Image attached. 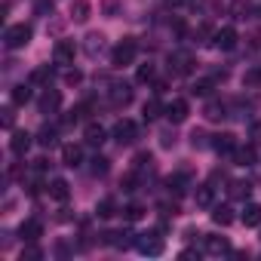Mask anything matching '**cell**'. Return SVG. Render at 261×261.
I'll return each mask as SVG.
<instances>
[{
    "instance_id": "obj_1",
    "label": "cell",
    "mask_w": 261,
    "mask_h": 261,
    "mask_svg": "<svg viewBox=\"0 0 261 261\" xmlns=\"http://www.w3.org/2000/svg\"><path fill=\"white\" fill-rule=\"evenodd\" d=\"M136 56H139V43H136L133 37H123V40L114 46V53H111V65H114V68L133 65V62H136Z\"/></svg>"
},
{
    "instance_id": "obj_2",
    "label": "cell",
    "mask_w": 261,
    "mask_h": 261,
    "mask_svg": "<svg viewBox=\"0 0 261 261\" xmlns=\"http://www.w3.org/2000/svg\"><path fill=\"white\" fill-rule=\"evenodd\" d=\"M31 25H25V22H19V25H10L7 31H4V46L7 49H22V46H28L31 43Z\"/></svg>"
},
{
    "instance_id": "obj_3",
    "label": "cell",
    "mask_w": 261,
    "mask_h": 261,
    "mask_svg": "<svg viewBox=\"0 0 261 261\" xmlns=\"http://www.w3.org/2000/svg\"><path fill=\"white\" fill-rule=\"evenodd\" d=\"M136 249H139L142 255H163L166 243H163V237H160L157 230H148V233H139V237H136Z\"/></svg>"
},
{
    "instance_id": "obj_4",
    "label": "cell",
    "mask_w": 261,
    "mask_h": 261,
    "mask_svg": "<svg viewBox=\"0 0 261 261\" xmlns=\"http://www.w3.org/2000/svg\"><path fill=\"white\" fill-rule=\"evenodd\" d=\"M114 142L117 145H133L136 139H139V126L133 123V120H117V126H114Z\"/></svg>"
},
{
    "instance_id": "obj_5",
    "label": "cell",
    "mask_w": 261,
    "mask_h": 261,
    "mask_svg": "<svg viewBox=\"0 0 261 261\" xmlns=\"http://www.w3.org/2000/svg\"><path fill=\"white\" fill-rule=\"evenodd\" d=\"M74 53H77L74 40H59L53 49V59H56V65H74Z\"/></svg>"
},
{
    "instance_id": "obj_6",
    "label": "cell",
    "mask_w": 261,
    "mask_h": 261,
    "mask_svg": "<svg viewBox=\"0 0 261 261\" xmlns=\"http://www.w3.org/2000/svg\"><path fill=\"white\" fill-rule=\"evenodd\" d=\"M169 68H172L175 74H191V71H194V56L185 53V49H178V53L169 56Z\"/></svg>"
},
{
    "instance_id": "obj_7",
    "label": "cell",
    "mask_w": 261,
    "mask_h": 261,
    "mask_svg": "<svg viewBox=\"0 0 261 261\" xmlns=\"http://www.w3.org/2000/svg\"><path fill=\"white\" fill-rule=\"evenodd\" d=\"M59 105H62V92H59V89H46V92L40 95V101H37L40 114H56Z\"/></svg>"
},
{
    "instance_id": "obj_8",
    "label": "cell",
    "mask_w": 261,
    "mask_h": 261,
    "mask_svg": "<svg viewBox=\"0 0 261 261\" xmlns=\"http://www.w3.org/2000/svg\"><path fill=\"white\" fill-rule=\"evenodd\" d=\"M163 114L169 117V123H185V120H188V101H185V98H172Z\"/></svg>"
},
{
    "instance_id": "obj_9",
    "label": "cell",
    "mask_w": 261,
    "mask_h": 261,
    "mask_svg": "<svg viewBox=\"0 0 261 261\" xmlns=\"http://www.w3.org/2000/svg\"><path fill=\"white\" fill-rule=\"evenodd\" d=\"M212 46L215 49H233L237 46V31L233 28H221V31H215V37H212Z\"/></svg>"
},
{
    "instance_id": "obj_10",
    "label": "cell",
    "mask_w": 261,
    "mask_h": 261,
    "mask_svg": "<svg viewBox=\"0 0 261 261\" xmlns=\"http://www.w3.org/2000/svg\"><path fill=\"white\" fill-rule=\"evenodd\" d=\"M203 249H206L209 255H224V252H230V243H227L224 237L206 233V237H203Z\"/></svg>"
},
{
    "instance_id": "obj_11",
    "label": "cell",
    "mask_w": 261,
    "mask_h": 261,
    "mask_svg": "<svg viewBox=\"0 0 261 261\" xmlns=\"http://www.w3.org/2000/svg\"><path fill=\"white\" fill-rule=\"evenodd\" d=\"M133 101V89H129V83H114L111 86V105L114 108H123Z\"/></svg>"
},
{
    "instance_id": "obj_12",
    "label": "cell",
    "mask_w": 261,
    "mask_h": 261,
    "mask_svg": "<svg viewBox=\"0 0 261 261\" xmlns=\"http://www.w3.org/2000/svg\"><path fill=\"white\" fill-rule=\"evenodd\" d=\"M19 233H22V240H25V243H37V240L43 237V224H40L37 218H28V221L19 227Z\"/></svg>"
},
{
    "instance_id": "obj_13",
    "label": "cell",
    "mask_w": 261,
    "mask_h": 261,
    "mask_svg": "<svg viewBox=\"0 0 261 261\" xmlns=\"http://www.w3.org/2000/svg\"><path fill=\"white\" fill-rule=\"evenodd\" d=\"M31 142H34V136H31V133H22V129H19V133H13V139H10V151L22 157V154L31 148Z\"/></svg>"
},
{
    "instance_id": "obj_14",
    "label": "cell",
    "mask_w": 261,
    "mask_h": 261,
    "mask_svg": "<svg viewBox=\"0 0 261 261\" xmlns=\"http://www.w3.org/2000/svg\"><path fill=\"white\" fill-rule=\"evenodd\" d=\"M224 77H227V74L221 71V74H212V77H206V80H197V83L191 86V92H194V95H209V92L218 86V80H224Z\"/></svg>"
},
{
    "instance_id": "obj_15",
    "label": "cell",
    "mask_w": 261,
    "mask_h": 261,
    "mask_svg": "<svg viewBox=\"0 0 261 261\" xmlns=\"http://www.w3.org/2000/svg\"><path fill=\"white\" fill-rule=\"evenodd\" d=\"M212 148H215L218 154H233V151H237V139H233L230 133H221V136L212 139Z\"/></svg>"
},
{
    "instance_id": "obj_16",
    "label": "cell",
    "mask_w": 261,
    "mask_h": 261,
    "mask_svg": "<svg viewBox=\"0 0 261 261\" xmlns=\"http://www.w3.org/2000/svg\"><path fill=\"white\" fill-rule=\"evenodd\" d=\"M80 160H83V151H80V145H65V148H62V163H65L68 169L80 166Z\"/></svg>"
},
{
    "instance_id": "obj_17",
    "label": "cell",
    "mask_w": 261,
    "mask_h": 261,
    "mask_svg": "<svg viewBox=\"0 0 261 261\" xmlns=\"http://www.w3.org/2000/svg\"><path fill=\"white\" fill-rule=\"evenodd\" d=\"M243 224L246 227H258L261 224V203H246V209H243Z\"/></svg>"
},
{
    "instance_id": "obj_18",
    "label": "cell",
    "mask_w": 261,
    "mask_h": 261,
    "mask_svg": "<svg viewBox=\"0 0 261 261\" xmlns=\"http://www.w3.org/2000/svg\"><path fill=\"white\" fill-rule=\"evenodd\" d=\"M233 163H237V166H252V163H255V145H246V148L237 145V151H233Z\"/></svg>"
},
{
    "instance_id": "obj_19",
    "label": "cell",
    "mask_w": 261,
    "mask_h": 261,
    "mask_svg": "<svg viewBox=\"0 0 261 261\" xmlns=\"http://www.w3.org/2000/svg\"><path fill=\"white\" fill-rule=\"evenodd\" d=\"M68 194H71V191H68V181H65V178H53V185H49V197L59 200V203H65Z\"/></svg>"
},
{
    "instance_id": "obj_20",
    "label": "cell",
    "mask_w": 261,
    "mask_h": 261,
    "mask_svg": "<svg viewBox=\"0 0 261 261\" xmlns=\"http://www.w3.org/2000/svg\"><path fill=\"white\" fill-rule=\"evenodd\" d=\"M105 136H108L105 126H98V123H89V126H86V142H89V145H101Z\"/></svg>"
},
{
    "instance_id": "obj_21",
    "label": "cell",
    "mask_w": 261,
    "mask_h": 261,
    "mask_svg": "<svg viewBox=\"0 0 261 261\" xmlns=\"http://www.w3.org/2000/svg\"><path fill=\"white\" fill-rule=\"evenodd\" d=\"M233 200H249V194H252V185L249 181H230V191H227Z\"/></svg>"
},
{
    "instance_id": "obj_22",
    "label": "cell",
    "mask_w": 261,
    "mask_h": 261,
    "mask_svg": "<svg viewBox=\"0 0 261 261\" xmlns=\"http://www.w3.org/2000/svg\"><path fill=\"white\" fill-rule=\"evenodd\" d=\"M212 221H215L218 227H227V224L233 221V215H230V206H215V209H212Z\"/></svg>"
},
{
    "instance_id": "obj_23",
    "label": "cell",
    "mask_w": 261,
    "mask_h": 261,
    "mask_svg": "<svg viewBox=\"0 0 261 261\" xmlns=\"http://www.w3.org/2000/svg\"><path fill=\"white\" fill-rule=\"evenodd\" d=\"M71 19H74V22H86V19H89V0H74Z\"/></svg>"
},
{
    "instance_id": "obj_24",
    "label": "cell",
    "mask_w": 261,
    "mask_h": 261,
    "mask_svg": "<svg viewBox=\"0 0 261 261\" xmlns=\"http://www.w3.org/2000/svg\"><path fill=\"white\" fill-rule=\"evenodd\" d=\"M49 80H53V68H49V65H40V68H34V71H31V83H34V86L49 83Z\"/></svg>"
},
{
    "instance_id": "obj_25",
    "label": "cell",
    "mask_w": 261,
    "mask_h": 261,
    "mask_svg": "<svg viewBox=\"0 0 261 261\" xmlns=\"http://www.w3.org/2000/svg\"><path fill=\"white\" fill-rule=\"evenodd\" d=\"M160 111H166V108L160 105V98H148V101H145V108H142L145 120H157V117H160Z\"/></svg>"
},
{
    "instance_id": "obj_26",
    "label": "cell",
    "mask_w": 261,
    "mask_h": 261,
    "mask_svg": "<svg viewBox=\"0 0 261 261\" xmlns=\"http://www.w3.org/2000/svg\"><path fill=\"white\" fill-rule=\"evenodd\" d=\"M37 145H40V148H53V145H56V129H53V126H43L40 133H37Z\"/></svg>"
},
{
    "instance_id": "obj_27",
    "label": "cell",
    "mask_w": 261,
    "mask_h": 261,
    "mask_svg": "<svg viewBox=\"0 0 261 261\" xmlns=\"http://www.w3.org/2000/svg\"><path fill=\"white\" fill-rule=\"evenodd\" d=\"M154 74H157V68H154L151 62H148V65H139V71H136V83H151Z\"/></svg>"
},
{
    "instance_id": "obj_28",
    "label": "cell",
    "mask_w": 261,
    "mask_h": 261,
    "mask_svg": "<svg viewBox=\"0 0 261 261\" xmlns=\"http://www.w3.org/2000/svg\"><path fill=\"white\" fill-rule=\"evenodd\" d=\"M28 98H31V86H25V83L16 86V89L10 92V101H13V105H25Z\"/></svg>"
},
{
    "instance_id": "obj_29",
    "label": "cell",
    "mask_w": 261,
    "mask_h": 261,
    "mask_svg": "<svg viewBox=\"0 0 261 261\" xmlns=\"http://www.w3.org/2000/svg\"><path fill=\"white\" fill-rule=\"evenodd\" d=\"M224 111H227V108H224V105H221V101H209V105H206V111H203V114H206V120H221V117H227V114H224Z\"/></svg>"
},
{
    "instance_id": "obj_30",
    "label": "cell",
    "mask_w": 261,
    "mask_h": 261,
    "mask_svg": "<svg viewBox=\"0 0 261 261\" xmlns=\"http://www.w3.org/2000/svg\"><path fill=\"white\" fill-rule=\"evenodd\" d=\"M101 46H105V37H101V34H89V37H86V53H89V56L101 53Z\"/></svg>"
},
{
    "instance_id": "obj_31",
    "label": "cell",
    "mask_w": 261,
    "mask_h": 261,
    "mask_svg": "<svg viewBox=\"0 0 261 261\" xmlns=\"http://www.w3.org/2000/svg\"><path fill=\"white\" fill-rule=\"evenodd\" d=\"M197 206H212V188L209 185L197 188Z\"/></svg>"
},
{
    "instance_id": "obj_32",
    "label": "cell",
    "mask_w": 261,
    "mask_h": 261,
    "mask_svg": "<svg viewBox=\"0 0 261 261\" xmlns=\"http://www.w3.org/2000/svg\"><path fill=\"white\" fill-rule=\"evenodd\" d=\"M95 212H98V215H101V218H108V215H114V200H111V197H108V200H101V203H98V209H95Z\"/></svg>"
},
{
    "instance_id": "obj_33",
    "label": "cell",
    "mask_w": 261,
    "mask_h": 261,
    "mask_svg": "<svg viewBox=\"0 0 261 261\" xmlns=\"http://www.w3.org/2000/svg\"><path fill=\"white\" fill-rule=\"evenodd\" d=\"M142 215H145V209H142L139 203H133V206H126V218H129V221H139Z\"/></svg>"
},
{
    "instance_id": "obj_34",
    "label": "cell",
    "mask_w": 261,
    "mask_h": 261,
    "mask_svg": "<svg viewBox=\"0 0 261 261\" xmlns=\"http://www.w3.org/2000/svg\"><path fill=\"white\" fill-rule=\"evenodd\" d=\"M243 83H246V86H255V83H261V68H252V71L243 77Z\"/></svg>"
},
{
    "instance_id": "obj_35",
    "label": "cell",
    "mask_w": 261,
    "mask_h": 261,
    "mask_svg": "<svg viewBox=\"0 0 261 261\" xmlns=\"http://www.w3.org/2000/svg\"><path fill=\"white\" fill-rule=\"evenodd\" d=\"M92 172H95V175H105V172H108V160H105V157H95V160H92Z\"/></svg>"
},
{
    "instance_id": "obj_36",
    "label": "cell",
    "mask_w": 261,
    "mask_h": 261,
    "mask_svg": "<svg viewBox=\"0 0 261 261\" xmlns=\"http://www.w3.org/2000/svg\"><path fill=\"white\" fill-rule=\"evenodd\" d=\"M83 80V74L80 71H65V83H71V86H77Z\"/></svg>"
},
{
    "instance_id": "obj_37",
    "label": "cell",
    "mask_w": 261,
    "mask_h": 261,
    "mask_svg": "<svg viewBox=\"0 0 261 261\" xmlns=\"http://www.w3.org/2000/svg\"><path fill=\"white\" fill-rule=\"evenodd\" d=\"M53 13V0H37V16H46Z\"/></svg>"
},
{
    "instance_id": "obj_38",
    "label": "cell",
    "mask_w": 261,
    "mask_h": 261,
    "mask_svg": "<svg viewBox=\"0 0 261 261\" xmlns=\"http://www.w3.org/2000/svg\"><path fill=\"white\" fill-rule=\"evenodd\" d=\"M252 142H255V145H261V120L252 126Z\"/></svg>"
},
{
    "instance_id": "obj_39",
    "label": "cell",
    "mask_w": 261,
    "mask_h": 261,
    "mask_svg": "<svg viewBox=\"0 0 261 261\" xmlns=\"http://www.w3.org/2000/svg\"><path fill=\"white\" fill-rule=\"evenodd\" d=\"M203 139H206V136H203V133H194V136H191V142H194V148H203V145H206V142H203Z\"/></svg>"
},
{
    "instance_id": "obj_40",
    "label": "cell",
    "mask_w": 261,
    "mask_h": 261,
    "mask_svg": "<svg viewBox=\"0 0 261 261\" xmlns=\"http://www.w3.org/2000/svg\"><path fill=\"white\" fill-rule=\"evenodd\" d=\"M22 258H40V249H34V246H28V249L22 252Z\"/></svg>"
},
{
    "instance_id": "obj_41",
    "label": "cell",
    "mask_w": 261,
    "mask_h": 261,
    "mask_svg": "<svg viewBox=\"0 0 261 261\" xmlns=\"http://www.w3.org/2000/svg\"><path fill=\"white\" fill-rule=\"evenodd\" d=\"M4 126H7V129H13V111H10V108L4 111Z\"/></svg>"
},
{
    "instance_id": "obj_42",
    "label": "cell",
    "mask_w": 261,
    "mask_h": 261,
    "mask_svg": "<svg viewBox=\"0 0 261 261\" xmlns=\"http://www.w3.org/2000/svg\"><path fill=\"white\" fill-rule=\"evenodd\" d=\"M166 7H181V0H166Z\"/></svg>"
},
{
    "instance_id": "obj_43",
    "label": "cell",
    "mask_w": 261,
    "mask_h": 261,
    "mask_svg": "<svg viewBox=\"0 0 261 261\" xmlns=\"http://www.w3.org/2000/svg\"><path fill=\"white\" fill-rule=\"evenodd\" d=\"M258 16H261V7H258Z\"/></svg>"
}]
</instances>
